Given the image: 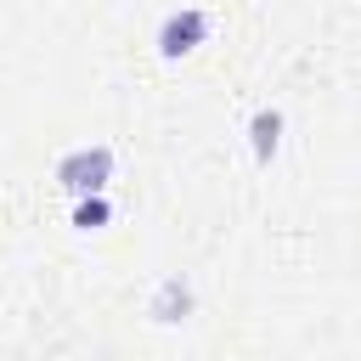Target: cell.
I'll return each instance as SVG.
<instances>
[{"mask_svg":"<svg viewBox=\"0 0 361 361\" xmlns=\"http://www.w3.org/2000/svg\"><path fill=\"white\" fill-rule=\"evenodd\" d=\"M107 175H113V152H107V147H79V152H68V158L56 164V180H62L73 197L102 192V186H107Z\"/></svg>","mask_w":361,"mask_h":361,"instance_id":"1","label":"cell"},{"mask_svg":"<svg viewBox=\"0 0 361 361\" xmlns=\"http://www.w3.org/2000/svg\"><path fill=\"white\" fill-rule=\"evenodd\" d=\"M203 39H209V11H197V6L169 11L164 28H158V51H164V56H186V51H197Z\"/></svg>","mask_w":361,"mask_h":361,"instance_id":"2","label":"cell"},{"mask_svg":"<svg viewBox=\"0 0 361 361\" xmlns=\"http://www.w3.org/2000/svg\"><path fill=\"white\" fill-rule=\"evenodd\" d=\"M248 141H254V158L271 164V152L282 147V113H276V107H259V113L248 118Z\"/></svg>","mask_w":361,"mask_h":361,"instance_id":"3","label":"cell"},{"mask_svg":"<svg viewBox=\"0 0 361 361\" xmlns=\"http://www.w3.org/2000/svg\"><path fill=\"white\" fill-rule=\"evenodd\" d=\"M186 310H192V293H186V288L169 276V282L158 288V299H152V316H158V322H180Z\"/></svg>","mask_w":361,"mask_h":361,"instance_id":"4","label":"cell"},{"mask_svg":"<svg viewBox=\"0 0 361 361\" xmlns=\"http://www.w3.org/2000/svg\"><path fill=\"white\" fill-rule=\"evenodd\" d=\"M107 214H113V209H107V197H102V192H90V197H79L73 226H79V231H96V226H107Z\"/></svg>","mask_w":361,"mask_h":361,"instance_id":"5","label":"cell"}]
</instances>
